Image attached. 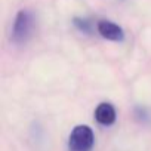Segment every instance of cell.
<instances>
[{
  "label": "cell",
  "instance_id": "7a4b0ae2",
  "mask_svg": "<svg viewBox=\"0 0 151 151\" xmlns=\"http://www.w3.org/2000/svg\"><path fill=\"white\" fill-rule=\"evenodd\" d=\"M95 144L93 130L86 124H79L71 130L68 138V150L70 151H92Z\"/></svg>",
  "mask_w": 151,
  "mask_h": 151
},
{
  "label": "cell",
  "instance_id": "277c9868",
  "mask_svg": "<svg viewBox=\"0 0 151 151\" xmlns=\"http://www.w3.org/2000/svg\"><path fill=\"white\" fill-rule=\"evenodd\" d=\"M95 119L102 126H111L116 122V108L110 102H101L95 110Z\"/></svg>",
  "mask_w": 151,
  "mask_h": 151
},
{
  "label": "cell",
  "instance_id": "8992f818",
  "mask_svg": "<svg viewBox=\"0 0 151 151\" xmlns=\"http://www.w3.org/2000/svg\"><path fill=\"white\" fill-rule=\"evenodd\" d=\"M135 116L139 119V120H148V111L145 108H141V107H136L135 108Z\"/></svg>",
  "mask_w": 151,
  "mask_h": 151
},
{
  "label": "cell",
  "instance_id": "5b68a950",
  "mask_svg": "<svg viewBox=\"0 0 151 151\" xmlns=\"http://www.w3.org/2000/svg\"><path fill=\"white\" fill-rule=\"evenodd\" d=\"M73 25L77 28L80 33H83V34H89V33L92 31V24H91V21L86 19V18L76 17V18L73 19Z\"/></svg>",
  "mask_w": 151,
  "mask_h": 151
},
{
  "label": "cell",
  "instance_id": "3957f363",
  "mask_svg": "<svg viewBox=\"0 0 151 151\" xmlns=\"http://www.w3.org/2000/svg\"><path fill=\"white\" fill-rule=\"evenodd\" d=\"M96 30L107 40H111V42H123L124 40V30L111 21H105V19L99 21L96 24Z\"/></svg>",
  "mask_w": 151,
  "mask_h": 151
},
{
  "label": "cell",
  "instance_id": "6da1fadb",
  "mask_svg": "<svg viewBox=\"0 0 151 151\" xmlns=\"http://www.w3.org/2000/svg\"><path fill=\"white\" fill-rule=\"evenodd\" d=\"M34 30V18L33 14L27 9L18 11L15 15L12 31H11V40L15 45H25L28 39L31 37V33Z\"/></svg>",
  "mask_w": 151,
  "mask_h": 151
}]
</instances>
